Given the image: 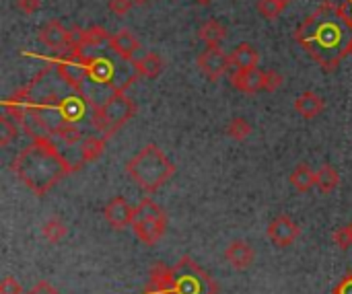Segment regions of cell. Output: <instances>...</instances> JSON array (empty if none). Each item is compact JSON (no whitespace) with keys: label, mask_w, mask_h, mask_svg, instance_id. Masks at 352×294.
Listing matches in <instances>:
<instances>
[{"label":"cell","mask_w":352,"mask_h":294,"mask_svg":"<svg viewBox=\"0 0 352 294\" xmlns=\"http://www.w3.org/2000/svg\"><path fill=\"white\" fill-rule=\"evenodd\" d=\"M231 64L237 70H252L258 68L260 64V54L254 45L250 43H239L233 52H231Z\"/></svg>","instance_id":"e0dca14e"},{"label":"cell","mask_w":352,"mask_h":294,"mask_svg":"<svg viewBox=\"0 0 352 294\" xmlns=\"http://www.w3.org/2000/svg\"><path fill=\"white\" fill-rule=\"evenodd\" d=\"M91 111V124L97 132H103V136H111L120 126H124L134 113L136 105L134 101L126 95V91H118L107 99L103 107H93Z\"/></svg>","instance_id":"277c9868"},{"label":"cell","mask_w":352,"mask_h":294,"mask_svg":"<svg viewBox=\"0 0 352 294\" xmlns=\"http://www.w3.org/2000/svg\"><path fill=\"white\" fill-rule=\"evenodd\" d=\"M268 239L276 245V247H291L299 235H301V227L287 214H278L276 218L270 220L268 229H266Z\"/></svg>","instance_id":"52a82bcc"},{"label":"cell","mask_w":352,"mask_h":294,"mask_svg":"<svg viewBox=\"0 0 352 294\" xmlns=\"http://www.w3.org/2000/svg\"><path fill=\"white\" fill-rule=\"evenodd\" d=\"M231 66V56L225 54L221 49V45L217 47H206L200 56H198V68L210 78V80H217L221 78Z\"/></svg>","instance_id":"9c48e42d"},{"label":"cell","mask_w":352,"mask_h":294,"mask_svg":"<svg viewBox=\"0 0 352 294\" xmlns=\"http://www.w3.org/2000/svg\"><path fill=\"white\" fill-rule=\"evenodd\" d=\"M163 66L165 62L157 52H146L132 62V68L138 74V78H157L163 72Z\"/></svg>","instance_id":"9a60e30c"},{"label":"cell","mask_w":352,"mask_h":294,"mask_svg":"<svg viewBox=\"0 0 352 294\" xmlns=\"http://www.w3.org/2000/svg\"><path fill=\"white\" fill-rule=\"evenodd\" d=\"M132 231H134V235L138 237L140 243H144L148 247L157 245L161 241V237L165 235V231H167V214H165V210L157 202L144 198L136 206V216H134V223H132Z\"/></svg>","instance_id":"8992f818"},{"label":"cell","mask_w":352,"mask_h":294,"mask_svg":"<svg viewBox=\"0 0 352 294\" xmlns=\"http://www.w3.org/2000/svg\"><path fill=\"white\" fill-rule=\"evenodd\" d=\"M219 286L212 276L202 270L192 258H182L173 266V293L171 294H217Z\"/></svg>","instance_id":"5b68a950"},{"label":"cell","mask_w":352,"mask_h":294,"mask_svg":"<svg viewBox=\"0 0 352 294\" xmlns=\"http://www.w3.org/2000/svg\"><path fill=\"white\" fill-rule=\"evenodd\" d=\"M85 31L82 27H72L68 29V43L64 49H87V41H85Z\"/></svg>","instance_id":"4316f807"},{"label":"cell","mask_w":352,"mask_h":294,"mask_svg":"<svg viewBox=\"0 0 352 294\" xmlns=\"http://www.w3.org/2000/svg\"><path fill=\"white\" fill-rule=\"evenodd\" d=\"M332 241L338 249H349L352 247V235L349 227H338L334 233H332Z\"/></svg>","instance_id":"f1b7e54d"},{"label":"cell","mask_w":352,"mask_h":294,"mask_svg":"<svg viewBox=\"0 0 352 294\" xmlns=\"http://www.w3.org/2000/svg\"><path fill=\"white\" fill-rule=\"evenodd\" d=\"M293 107H295V111H297L301 117L314 120V117H318V115L324 111V99H322L318 93H314V91H305V93H301V95L295 99Z\"/></svg>","instance_id":"2e32d148"},{"label":"cell","mask_w":352,"mask_h":294,"mask_svg":"<svg viewBox=\"0 0 352 294\" xmlns=\"http://www.w3.org/2000/svg\"><path fill=\"white\" fill-rule=\"evenodd\" d=\"M173 293V268L157 262L148 274L146 294H171Z\"/></svg>","instance_id":"7c38bea8"},{"label":"cell","mask_w":352,"mask_h":294,"mask_svg":"<svg viewBox=\"0 0 352 294\" xmlns=\"http://www.w3.org/2000/svg\"><path fill=\"white\" fill-rule=\"evenodd\" d=\"M338 12H340V16L346 21V25L352 29V0H346L342 4H338Z\"/></svg>","instance_id":"e575fe53"},{"label":"cell","mask_w":352,"mask_h":294,"mask_svg":"<svg viewBox=\"0 0 352 294\" xmlns=\"http://www.w3.org/2000/svg\"><path fill=\"white\" fill-rule=\"evenodd\" d=\"M39 39L45 47L62 52L68 43V29H64L60 21H47L39 29Z\"/></svg>","instance_id":"5bb4252c"},{"label":"cell","mask_w":352,"mask_h":294,"mask_svg":"<svg viewBox=\"0 0 352 294\" xmlns=\"http://www.w3.org/2000/svg\"><path fill=\"white\" fill-rule=\"evenodd\" d=\"M16 134H19V124L10 115L2 113L0 115V146H8L16 138Z\"/></svg>","instance_id":"cb8c5ba5"},{"label":"cell","mask_w":352,"mask_h":294,"mask_svg":"<svg viewBox=\"0 0 352 294\" xmlns=\"http://www.w3.org/2000/svg\"><path fill=\"white\" fill-rule=\"evenodd\" d=\"M338 185H340V173L334 165L326 163L316 171V188L322 194H332Z\"/></svg>","instance_id":"ffe728a7"},{"label":"cell","mask_w":352,"mask_h":294,"mask_svg":"<svg viewBox=\"0 0 352 294\" xmlns=\"http://www.w3.org/2000/svg\"><path fill=\"white\" fill-rule=\"evenodd\" d=\"M285 8H287V4L280 0H258V12L268 21H274L276 16H280V12Z\"/></svg>","instance_id":"484cf974"},{"label":"cell","mask_w":352,"mask_h":294,"mask_svg":"<svg viewBox=\"0 0 352 294\" xmlns=\"http://www.w3.org/2000/svg\"><path fill=\"white\" fill-rule=\"evenodd\" d=\"M352 31L338 12V4L324 2L314 14H309L297 29L293 39L326 70L334 72L342 58L349 56L346 33Z\"/></svg>","instance_id":"6da1fadb"},{"label":"cell","mask_w":352,"mask_h":294,"mask_svg":"<svg viewBox=\"0 0 352 294\" xmlns=\"http://www.w3.org/2000/svg\"><path fill=\"white\" fill-rule=\"evenodd\" d=\"M132 2H134L136 6H142V4H148L151 0H132Z\"/></svg>","instance_id":"d590c367"},{"label":"cell","mask_w":352,"mask_h":294,"mask_svg":"<svg viewBox=\"0 0 352 294\" xmlns=\"http://www.w3.org/2000/svg\"><path fill=\"white\" fill-rule=\"evenodd\" d=\"M105 152V136H87L78 144V161L93 163Z\"/></svg>","instance_id":"ac0fdd59"},{"label":"cell","mask_w":352,"mask_h":294,"mask_svg":"<svg viewBox=\"0 0 352 294\" xmlns=\"http://www.w3.org/2000/svg\"><path fill=\"white\" fill-rule=\"evenodd\" d=\"M198 37H200L208 47H217V45H221V41H225V37H227V27H225L221 21L210 19V21H206V23L200 27Z\"/></svg>","instance_id":"d6986e66"},{"label":"cell","mask_w":352,"mask_h":294,"mask_svg":"<svg viewBox=\"0 0 352 294\" xmlns=\"http://www.w3.org/2000/svg\"><path fill=\"white\" fill-rule=\"evenodd\" d=\"M289 181H291V185H293L297 192L305 194V192H309V190L316 188V171H311V167H309L307 163H301V165H297V167L293 169Z\"/></svg>","instance_id":"44dd1931"},{"label":"cell","mask_w":352,"mask_h":294,"mask_svg":"<svg viewBox=\"0 0 352 294\" xmlns=\"http://www.w3.org/2000/svg\"><path fill=\"white\" fill-rule=\"evenodd\" d=\"M134 6L132 0H109V10L118 16H124L130 12V8Z\"/></svg>","instance_id":"4dcf8cb0"},{"label":"cell","mask_w":352,"mask_h":294,"mask_svg":"<svg viewBox=\"0 0 352 294\" xmlns=\"http://www.w3.org/2000/svg\"><path fill=\"white\" fill-rule=\"evenodd\" d=\"M225 260L235 270H248L256 262V251H254V247L248 241L239 239V241L229 243V247L225 249Z\"/></svg>","instance_id":"8fae6325"},{"label":"cell","mask_w":352,"mask_h":294,"mask_svg":"<svg viewBox=\"0 0 352 294\" xmlns=\"http://www.w3.org/2000/svg\"><path fill=\"white\" fill-rule=\"evenodd\" d=\"M111 35L107 33L105 27H99V25H93L85 31V41H87V47H101L105 43H109Z\"/></svg>","instance_id":"d4e9b609"},{"label":"cell","mask_w":352,"mask_h":294,"mask_svg":"<svg viewBox=\"0 0 352 294\" xmlns=\"http://www.w3.org/2000/svg\"><path fill=\"white\" fill-rule=\"evenodd\" d=\"M231 84L241 91V93H260L264 91V72L260 68H252V70H235L231 74Z\"/></svg>","instance_id":"4fadbf2b"},{"label":"cell","mask_w":352,"mask_h":294,"mask_svg":"<svg viewBox=\"0 0 352 294\" xmlns=\"http://www.w3.org/2000/svg\"><path fill=\"white\" fill-rule=\"evenodd\" d=\"M194 2H198V4H210L212 0H194Z\"/></svg>","instance_id":"8d00e7d4"},{"label":"cell","mask_w":352,"mask_h":294,"mask_svg":"<svg viewBox=\"0 0 352 294\" xmlns=\"http://www.w3.org/2000/svg\"><path fill=\"white\" fill-rule=\"evenodd\" d=\"M285 82V76L278 70H264V91L266 93H274L276 89H280Z\"/></svg>","instance_id":"83f0119b"},{"label":"cell","mask_w":352,"mask_h":294,"mask_svg":"<svg viewBox=\"0 0 352 294\" xmlns=\"http://www.w3.org/2000/svg\"><path fill=\"white\" fill-rule=\"evenodd\" d=\"M126 173L140 190L157 192L173 177L175 165L157 144H146L144 148H140V152H136L128 161Z\"/></svg>","instance_id":"3957f363"},{"label":"cell","mask_w":352,"mask_h":294,"mask_svg":"<svg viewBox=\"0 0 352 294\" xmlns=\"http://www.w3.org/2000/svg\"><path fill=\"white\" fill-rule=\"evenodd\" d=\"M349 56H352V39L351 43H349Z\"/></svg>","instance_id":"74e56055"},{"label":"cell","mask_w":352,"mask_h":294,"mask_svg":"<svg viewBox=\"0 0 352 294\" xmlns=\"http://www.w3.org/2000/svg\"><path fill=\"white\" fill-rule=\"evenodd\" d=\"M0 294H25V293H23V286H21L12 276H6V278L0 282Z\"/></svg>","instance_id":"1f68e13d"},{"label":"cell","mask_w":352,"mask_h":294,"mask_svg":"<svg viewBox=\"0 0 352 294\" xmlns=\"http://www.w3.org/2000/svg\"><path fill=\"white\" fill-rule=\"evenodd\" d=\"M25 294H60L50 282H45V280H39L29 293H25Z\"/></svg>","instance_id":"d6a6232c"},{"label":"cell","mask_w":352,"mask_h":294,"mask_svg":"<svg viewBox=\"0 0 352 294\" xmlns=\"http://www.w3.org/2000/svg\"><path fill=\"white\" fill-rule=\"evenodd\" d=\"M41 233H43L45 241H50V243H60V241L66 237L68 227H66L58 216H52L50 220H45V223H43Z\"/></svg>","instance_id":"7402d4cb"},{"label":"cell","mask_w":352,"mask_h":294,"mask_svg":"<svg viewBox=\"0 0 352 294\" xmlns=\"http://www.w3.org/2000/svg\"><path fill=\"white\" fill-rule=\"evenodd\" d=\"M109 47H111L124 62H134L136 56H138L140 49H142L138 37H136L132 31H128V29H122V31H118L116 35H111Z\"/></svg>","instance_id":"30bf717a"},{"label":"cell","mask_w":352,"mask_h":294,"mask_svg":"<svg viewBox=\"0 0 352 294\" xmlns=\"http://www.w3.org/2000/svg\"><path fill=\"white\" fill-rule=\"evenodd\" d=\"M80 165L70 163L47 136H37L25 146L12 161V173L27 185L35 196H45L66 175L76 171Z\"/></svg>","instance_id":"7a4b0ae2"},{"label":"cell","mask_w":352,"mask_h":294,"mask_svg":"<svg viewBox=\"0 0 352 294\" xmlns=\"http://www.w3.org/2000/svg\"><path fill=\"white\" fill-rule=\"evenodd\" d=\"M14 6L23 14H33L41 8V0H14Z\"/></svg>","instance_id":"f546056e"},{"label":"cell","mask_w":352,"mask_h":294,"mask_svg":"<svg viewBox=\"0 0 352 294\" xmlns=\"http://www.w3.org/2000/svg\"><path fill=\"white\" fill-rule=\"evenodd\" d=\"M103 216L107 220V225L116 231H124L128 227H132L134 223V216H136V208H132V204L122 198V196H116L111 198L105 208H103Z\"/></svg>","instance_id":"ba28073f"},{"label":"cell","mask_w":352,"mask_h":294,"mask_svg":"<svg viewBox=\"0 0 352 294\" xmlns=\"http://www.w3.org/2000/svg\"><path fill=\"white\" fill-rule=\"evenodd\" d=\"M250 134H252V124L248 120H243V117H233L227 124V136L233 138V140H237V142L245 140Z\"/></svg>","instance_id":"603a6c76"},{"label":"cell","mask_w":352,"mask_h":294,"mask_svg":"<svg viewBox=\"0 0 352 294\" xmlns=\"http://www.w3.org/2000/svg\"><path fill=\"white\" fill-rule=\"evenodd\" d=\"M280 2H285V4H287V6H289V4H291V2H293V0H280Z\"/></svg>","instance_id":"f35d334b"},{"label":"cell","mask_w":352,"mask_h":294,"mask_svg":"<svg viewBox=\"0 0 352 294\" xmlns=\"http://www.w3.org/2000/svg\"><path fill=\"white\" fill-rule=\"evenodd\" d=\"M334 294H352V274L344 276V278L334 286Z\"/></svg>","instance_id":"836d02e7"},{"label":"cell","mask_w":352,"mask_h":294,"mask_svg":"<svg viewBox=\"0 0 352 294\" xmlns=\"http://www.w3.org/2000/svg\"><path fill=\"white\" fill-rule=\"evenodd\" d=\"M349 229H351V235H352V223H351V225H349Z\"/></svg>","instance_id":"ab89813d"}]
</instances>
